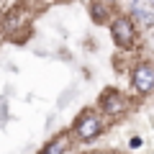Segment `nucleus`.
Listing matches in <instances>:
<instances>
[{"label":"nucleus","instance_id":"nucleus-3","mask_svg":"<svg viewBox=\"0 0 154 154\" xmlns=\"http://www.w3.org/2000/svg\"><path fill=\"white\" fill-rule=\"evenodd\" d=\"M98 131H100V118L98 116H88V118H82L80 121V126H77V134H80V139H93V136H98Z\"/></svg>","mask_w":154,"mask_h":154},{"label":"nucleus","instance_id":"nucleus-5","mask_svg":"<svg viewBox=\"0 0 154 154\" xmlns=\"http://www.w3.org/2000/svg\"><path fill=\"white\" fill-rule=\"evenodd\" d=\"M64 146H67V144L62 141V139H57V141H51V144H46V149H44V154H62V152H64Z\"/></svg>","mask_w":154,"mask_h":154},{"label":"nucleus","instance_id":"nucleus-2","mask_svg":"<svg viewBox=\"0 0 154 154\" xmlns=\"http://www.w3.org/2000/svg\"><path fill=\"white\" fill-rule=\"evenodd\" d=\"M134 88H136L139 93H149V90L154 88V67L141 64V67L134 69Z\"/></svg>","mask_w":154,"mask_h":154},{"label":"nucleus","instance_id":"nucleus-1","mask_svg":"<svg viewBox=\"0 0 154 154\" xmlns=\"http://www.w3.org/2000/svg\"><path fill=\"white\" fill-rule=\"evenodd\" d=\"M110 33H113V38L121 46H131V41H134V23L128 21V18H116V21L110 23Z\"/></svg>","mask_w":154,"mask_h":154},{"label":"nucleus","instance_id":"nucleus-4","mask_svg":"<svg viewBox=\"0 0 154 154\" xmlns=\"http://www.w3.org/2000/svg\"><path fill=\"white\" fill-rule=\"evenodd\" d=\"M123 105H126L123 98H110L105 100V113H118V110H123Z\"/></svg>","mask_w":154,"mask_h":154},{"label":"nucleus","instance_id":"nucleus-7","mask_svg":"<svg viewBox=\"0 0 154 154\" xmlns=\"http://www.w3.org/2000/svg\"><path fill=\"white\" fill-rule=\"evenodd\" d=\"M149 3H152V5H154V0H149Z\"/></svg>","mask_w":154,"mask_h":154},{"label":"nucleus","instance_id":"nucleus-6","mask_svg":"<svg viewBox=\"0 0 154 154\" xmlns=\"http://www.w3.org/2000/svg\"><path fill=\"white\" fill-rule=\"evenodd\" d=\"M134 13H136V18H139V21H141V23H144V26H149V23L154 21V16H152V13H149V11H139V8H136V11H134Z\"/></svg>","mask_w":154,"mask_h":154}]
</instances>
